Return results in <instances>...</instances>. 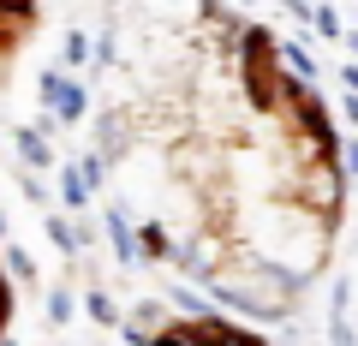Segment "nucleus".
<instances>
[{"label": "nucleus", "instance_id": "obj_1", "mask_svg": "<svg viewBox=\"0 0 358 346\" xmlns=\"http://www.w3.org/2000/svg\"><path fill=\"white\" fill-rule=\"evenodd\" d=\"M114 167L203 287L281 310L329 263L341 155L322 102L251 24L209 18L108 114Z\"/></svg>", "mask_w": 358, "mask_h": 346}, {"label": "nucleus", "instance_id": "obj_2", "mask_svg": "<svg viewBox=\"0 0 358 346\" xmlns=\"http://www.w3.org/2000/svg\"><path fill=\"white\" fill-rule=\"evenodd\" d=\"M150 346H268V340H257L251 329H233V322L197 317V322H167Z\"/></svg>", "mask_w": 358, "mask_h": 346}, {"label": "nucleus", "instance_id": "obj_3", "mask_svg": "<svg viewBox=\"0 0 358 346\" xmlns=\"http://www.w3.org/2000/svg\"><path fill=\"white\" fill-rule=\"evenodd\" d=\"M36 13H42V0H0V90H6L18 54H24L30 30H36Z\"/></svg>", "mask_w": 358, "mask_h": 346}, {"label": "nucleus", "instance_id": "obj_4", "mask_svg": "<svg viewBox=\"0 0 358 346\" xmlns=\"http://www.w3.org/2000/svg\"><path fill=\"white\" fill-rule=\"evenodd\" d=\"M6 322H13V287H6V275H0V334H6Z\"/></svg>", "mask_w": 358, "mask_h": 346}]
</instances>
